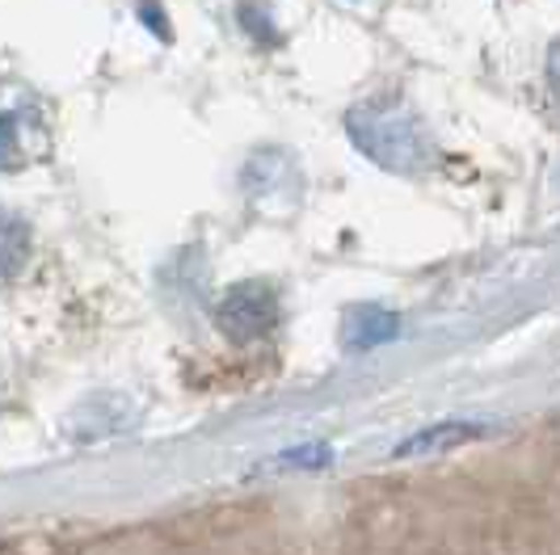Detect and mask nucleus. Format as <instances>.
I'll use <instances>...</instances> for the list:
<instances>
[{"label":"nucleus","instance_id":"f257e3e1","mask_svg":"<svg viewBox=\"0 0 560 555\" xmlns=\"http://www.w3.org/2000/svg\"><path fill=\"white\" fill-rule=\"evenodd\" d=\"M350 135L375 165L393 173H413L430 161V143L421 135V122L400 102H375L350 114Z\"/></svg>","mask_w":560,"mask_h":555},{"label":"nucleus","instance_id":"f03ea898","mask_svg":"<svg viewBox=\"0 0 560 555\" xmlns=\"http://www.w3.org/2000/svg\"><path fill=\"white\" fill-rule=\"evenodd\" d=\"M215 320L232 341H253V336H266L279 324V299L266 282H241L220 299Z\"/></svg>","mask_w":560,"mask_h":555},{"label":"nucleus","instance_id":"7ed1b4c3","mask_svg":"<svg viewBox=\"0 0 560 555\" xmlns=\"http://www.w3.org/2000/svg\"><path fill=\"white\" fill-rule=\"evenodd\" d=\"M396 333V316L384 307H354L346 316V345H375V341H388Z\"/></svg>","mask_w":560,"mask_h":555},{"label":"nucleus","instance_id":"20e7f679","mask_svg":"<svg viewBox=\"0 0 560 555\" xmlns=\"http://www.w3.org/2000/svg\"><path fill=\"white\" fill-rule=\"evenodd\" d=\"M552 84H557V93H560V43L552 47Z\"/></svg>","mask_w":560,"mask_h":555}]
</instances>
